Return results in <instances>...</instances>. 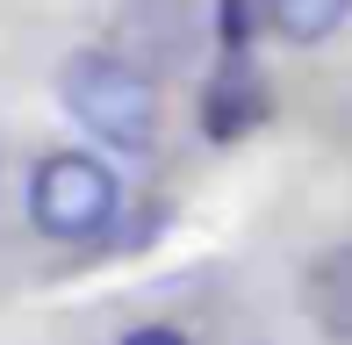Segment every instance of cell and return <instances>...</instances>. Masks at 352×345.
<instances>
[{
  "mask_svg": "<svg viewBox=\"0 0 352 345\" xmlns=\"http://www.w3.org/2000/svg\"><path fill=\"white\" fill-rule=\"evenodd\" d=\"M58 101L94 144L108 151H151L158 144V80L144 65H130L122 51H72L58 65Z\"/></svg>",
  "mask_w": 352,
  "mask_h": 345,
  "instance_id": "6da1fadb",
  "label": "cell"
},
{
  "mask_svg": "<svg viewBox=\"0 0 352 345\" xmlns=\"http://www.w3.org/2000/svg\"><path fill=\"white\" fill-rule=\"evenodd\" d=\"M122 216V180L94 151H43L29 166V223L51 245H94Z\"/></svg>",
  "mask_w": 352,
  "mask_h": 345,
  "instance_id": "7a4b0ae2",
  "label": "cell"
},
{
  "mask_svg": "<svg viewBox=\"0 0 352 345\" xmlns=\"http://www.w3.org/2000/svg\"><path fill=\"white\" fill-rule=\"evenodd\" d=\"M195 43H201V29H195V8H187V0H130L108 51H122L130 65H144L158 80V72H180L187 58H195Z\"/></svg>",
  "mask_w": 352,
  "mask_h": 345,
  "instance_id": "3957f363",
  "label": "cell"
},
{
  "mask_svg": "<svg viewBox=\"0 0 352 345\" xmlns=\"http://www.w3.org/2000/svg\"><path fill=\"white\" fill-rule=\"evenodd\" d=\"M266 115H274V93H266L252 51H223L216 80L201 87V137H209V144H237V137H252Z\"/></svg>",
  "mask_w": 352,
  "mask_h": 345,
  "instance_id": "277c9868",
  "label": "cell"
},
{
  "mask_svg": "<svg viewBox=\"0 0 352 345\" xmlns=\"http://www.w3.org/2000/svg\"><path fill=\"white\" fill-rule=\"evenodd\" d=\"M302 309L324 338L352 345V245H324L302 274Z\"/></svg>",
  "mask_w": 352,
  "mask_h": 345,
  "instance_id": "5b68a950",
  "label": "cell"
},
{
  "mask_svg": "<svg viewBox=\"0 0 352 345\" xmlns=\"http://www.w3.org/2000/svg\"><path fill=\"white\" fill-rule=\"evenodd\" d=\"M259 22L280 43H324L352 22V0H259Z\"/></svg>",
  "mask_w": 352,
  "mask_h": 345,
  "instance_id": "8992f818",
  "label": "cell"
},
{
  "mask_svg": "<svg viewBox=\"0 0 352 345\" xmlns=\"http://www.w3.org/2000/svg\"><path fill=\"white\" fill-rule=\"evenodd\" d=\"M252 29H266V22H259V0H216V36H223V51H252Z\"/></svg>",
  "mask_w": 352,
  "mask_h": 345,
  "instance_id": "52a82bcc",
  "label": "cell"
},
{
  "mask_svg": "<svg viewBox=\"0 0 352 345\" xmlns=\"http://www.w3.org/2000/svg\"><path fill=\"white\" fill-rule=\"evenodd\" d=\"M116 345H195L187 331H173V324H137V331H122Z\"/></svg>",
  "mask_w": 352,
  "mask_h": 345,
  "instance_id": "ba28073f",
  "label": "cell"
}]
</instances>
